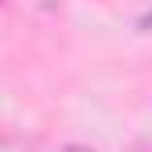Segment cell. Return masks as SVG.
<instances>
[{"label": "cell", "mask_w": 152, "mask_h": 152, "mask_svg": "<svg viewBox=\"0 0 152 152\" xmlns=\"http://www.w3.org/2000/svg\"><path fill=\"white\" fill-rule=\"evenodd\" d=\"M62 152H91V148H82V144H66Z\"/></svg>", "instance_id": "cell-1"}]
</instances>
